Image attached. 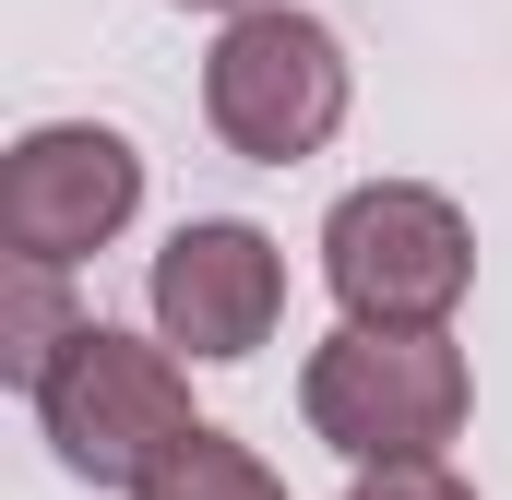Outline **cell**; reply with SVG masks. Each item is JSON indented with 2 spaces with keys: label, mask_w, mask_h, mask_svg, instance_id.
<instances>
[{
  "label": "cell",
  "mask_w": 512,
  "mask_h": 500,
  "mask_svg": "<svg viewBox=\"0 0 512 500\" xmlns=\"http://www.w3.org/2000/svg\"><path fill=\"white\" fill-rule=\"evenodd\" d=\"M143 215V143L120 120H36L12 155H0V250L12 262H96Z\"/></svg>",
  "instance_id": "5"
},
{
  "label": "cell",
  "mask_w": 512,
  "mask_h": 500,
  "mask_svg": "<svg viewBox=\"0 0 512 500\" xmlns=\"http://www.w3.org/2000/svg\"><path fill=\"white\" fill-rule=\"evenodd\" d=\"M143 500H286V477L262 465L251 441H227V429H191L155 477H143Z\"/></svg>",
  "instance_id": "7"
},
{
  "label": "cell",
  "mask_w": 512,
  "mask_h": 500,
  "mask_svg": "<svg viewBox=\"0 0 512 500\" xmlns=\"http://www.w3.org/2000/svg\"><path fill=\"white\" fill-rule=\"evenodd\" d=\"M143 310H155V346L167 358L239 370V358L274 346V322H286V250L262 239L251 215H191L179 239L155 250Z\"/></svg>",
  "instance_id": "6"
},
{
  "label": "cell",
  "mask_w": 512,
  "mask_h": 500,
  "mask_svg": "<svg viewBox=\"0 0 512 500\" xmlns=\"http://www.w3.org/2000/svg\"><path fill=\"white\" fill-rule=\"evenodd\" d=\"M322 286L358 334H453L477 286V227L429 179H358L322 215Z\"/></svg>",
  "instance_id": "3"
},
{
  "label": "cell",
  "mask_w": 512,
  "mask_h": 500,
  "mask_svg": "<svg viewBox=\"0 0 512 500\" xmlns=\"http://www.w3.org/2000/svg\"><path fill=\"white\" fill-rule=\"evenodd\" d=\"M346 108H358L346 36H334L322 12H298V0L239 12V24L215 36V60H203V120H215L227 155H251V167L322 155V143L346 131Z\"/></svg>",
  "instance_id": "4"
},
{
  "label": "cell",
  "mask_w": 512,
  "mask_h": 500,
  "mask_svg": "<svg viewBox=\"0 0 512 500\" xmlns=\"http://www.w3.org/2000/svg\"><path fill=\"white\" fill-rule=\"evenodd\" d=\"M179 12H227V24H239V12H262V0H179Z\"/></svg>",
  "instance_id": "9"
},
{
  "label": "cell",
  "mask_w": 512,
  "mask_h": 500,
  "mask_svg": "<svg viewBox=\"0 0 512 500\" xmlns=\"http://www.w3.org/2000/svg\"><path fill=\"white\" fill-rule=\"evenodd\" d=\"M24 405H36V429H48L60 477L120 489V500H143V477L203 429V417H191L179 358H167L155 334H120V322H84L48 370L24 381Z\"/></svg>",
  "instance_id": "1"
},
{
  "label": "cell",
  "mask_w": 512,
  "mask_h": 500,
  "mask_svg": "<svg viewBox=\"0 0 512 500\" xmlns=\"http://www.w3.org/2000/svg\"><path fill=\"white\" fill-rule=\"evenodd\" d=\"M346 500H477V489H465L453 465H370Z\"/></svg>",
  "instance_id": "8"
},
{
  "label": "cell",
  "mask_w": 512,
  "mask_h": 500,
  "mask_svg": "<svg viewBox=\"0 0 512 500\" xmlns=\"http://www.w3.org/2000/svg\"><path fill=\"white\" fill-rule=\"evenodd\" d=\"M465 405H477V370L453 334H322L310 370H298V417L322 453H346L358 477L370 465H441L465 441Z\"/></svg>",
  "instance_id": "2"
}]
</instances>
